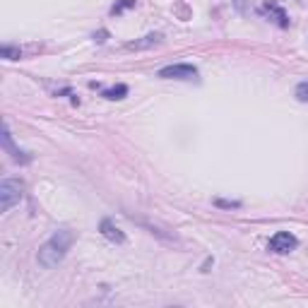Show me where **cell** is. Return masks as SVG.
Wrapping results in <instances>:
<instances>
[{
    "label": "cell",
    "mask_w": 308,
    "mask_h": 308,
    "mask_svg": "<svg viewBox=\"0 0 308 308\" xmlns=\"http://www.w3.org/2000/svg\"><path fill=\"white\" fill-rule=\"evenodd\" d=\"M72 241H75L72 231H67V229L55 231L53 236L39 248V265L46 270H51V268H55L58 263H63V258L67 255Z\"/></svg>",
    "instance_id": "cell-1"
},
{
    "label": "cell",
    "mask_w": 308,
    "mask_h": 308,
    "mask_svg": "<svg viewBox=\"0 0 308 308\" xmlns=\"http://www.w3.org/2000/svg\"><path fill=\"white\" fill-rule=\"evenodd\" d=\"M22 181H17V178H5L2 183H0V212H7L12 205L22 200Z\"/></svg>",
    "instance_id": "cell-2"
},
{
    "label": "cell",
    "mask_w": 308,
    "mask_h": 308,
    "mask_svg": "<svg viewBox=\"0 0 308 308\" xmlns=\"http://www.w3.org/2000/svg\"><path fill=\"white\" fill-rule=\"evenodd\" d=\"M161 80H195L198 77V67L195 65H186V63H178V65H166L159 70Z\"/></svg>",
    "instance_id": "cell-3"
},
{
    "label": "cell",
    "mask_w": 308,
    "mask_h": 308,
    "mask_svg": "<svg viewBox=\"0 0 308 308\" xmlns=\"http://www.w3.org/2000/svg\"><path fill=\"white\" fill-rule=\"evenodd\" d=\"M299 241H296L294 234H289V231H277L272 239H270V251H275V253H292Z\"/></svg>",
    "instance_id": "cell-4"
},
{
    "label": "cell",
    "mask_w": 308,
    "mask_h": 308,
    "mask_svg": "<svg viewBox=\"0 0 308 308\" xmlns=\"http://www.w3.org/2000/svg\"><path fill=\"white\" fill-rule=\"evenodd\" d=\"M260 12L265 14V17H270V19H272L277 27H282V29H287L289 24H292L289 14L284 12L277 2H263V5H260Z\"/></svg>",
    "instance_id": "cell-5"
},
{
    "label": "cell",
    "mask_w": 308,
    "mask_h": 308,
    "mask_svg": "<svg viewBox=\"0 0 308 308\" xmlns=\"http://www.w3.org/2000/svg\"><path fill=\"white\" fill-rule=\"evenodd\" d=\"M101 234L106 236L108 241H113V243H125V234H123L121 229L116 227L111 219H104V222H101Z\"/></svg>",
    "instance_id": "cell-6"
},
{
    "label": "cell",
    "mask_w": 308,
    "mask_h": 308,
    "mask_svg": "<svg viewBox=\"0 0 308 308\" xmlns=\"http://www.w3.org/2000/svg\"><path fill=\"white\" fill-rule=\"evenodd\" d=\"M2 145H5V149H10V152H12V159L14 161H29V157H22V152H19V149H14L12 135H10V128H7V125H2Z\"/></svg>",
    "instance_id": "cell-7"
},
{
    "label": "cell",
    "mask_w": 308,
    "mask_h": 308,
    "mask_svg": "<svg viewBox=\"0 0 308 308\" xmlns=\"http://www.w3.org/2000/svg\"><path fill=\"white\" fill-rule=\"evenodd\" d=\"M159 41V34H149V36H145V39L140 41H130L125 48H130V51H140V48H147V46H154Z\"/></svg>",
    "instance_id": "cell-8"
},
{
    "label": "cell",
    "mask_w": 308,
    "mask_h": 308,
    "mask_svg": "<svg viewBox=\"0 0 308 308\" xmlns=\"http://www.w3.org/2000/svg\"><path fill=\"white\" fill-rule=\"evenodd\" d=\"M125 94H128V87H125V84H116V87H111V89H104V99L116 101V99H123Z\"/></svg>",
    "instance_id": "cell-9"
},
{
    "label": "cell",
    "mask_w": 308,
    "mask_h": 308,
    "mask_svg": "<svg viewBox=\"0 0 308 308\" xmlns=\"http://www.w3.org/2000/svg\"><path fill=\"white\" fill-rule=\"evenodd\" d=\"M0 53H2V58H7V60H17V58L22 55V51H19V48H12V46H2Z\"/></svg>",
    "instance_id": "cell-10"
},
{
    "label": "cell",
    "mask_w": 308,
    "mask_h": 308,
    "mask_svg": "<svg viewBox=\"0 0 308 308\" xmlns=\"http://www.w3.org/2000/svg\"><path fill=\"white\" fill-rule=\"evenodd\" d=\"M128 7H135V0H121V2H116V5L111 7V14H121L123 10H128Z\"/></svg>",
    "instance_id": "cell-11"
},
{
    "label": "cell",
    "mask_w": 308,
    "mask_h": 308,
    "mask_svg": "<svg viewBox=\"0 0 308 308\" xmlns=\"http://www.w3.org/2000/svg\"><path fill=\"white\" fill-rule=\"evenodd\" d=\"M296 99L304 101V104L308 101V82H301V84L296 87Z\"/></svg>",
    "instance_id": "cell-12"
},
{
    "label": "cell",
    "mask_w": 308,
    "mask_h": 308,
    "mask_svg": "<svg viewBox=\"0 0 308 308\" xmlns=\"http://www.w3.org/2000/svg\"><path fill=\"white\" fill-rule=\"evenodd\" d=\"M215 205H219V207H241V202L236 200H215Z\"/></svg>",
    "instance_id": "cell-13"
},
{
    "label": "cell",
    "mask_w": 308,
    "mask_h": 308,
    "mask_svg": "<svg viewBox=\"0 0 308 308\" xmlns=\"http://www.w3.org/2000/svg\"><path fill=\"white\" fill-rule=\"evenodd\" d=\"M106 36H108L106 31H99V34H94V39H96V41H106Z\"/></svg>",
    "instance_id": "cell-14"
}]
</instances>
